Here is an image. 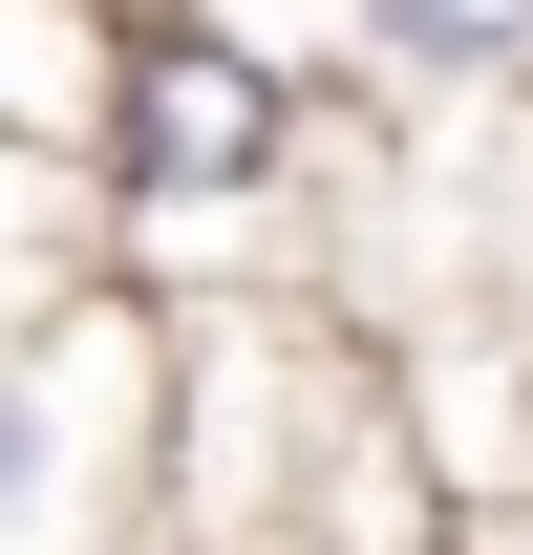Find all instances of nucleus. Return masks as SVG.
<instances>
[{
	"mask_svg": "<svg viewBox=\"0 0 533 555\" xmlns=\"http://www.w3.org/2000/svg\"><path fill=\"white\" fill-rule=\"evenodd\" d=\"M129 22H150V0H0V150H65V171H107Z\"/></svg>",
	"mask_w": 533,
	"mask_h": 555,
	"instance_id": "7ed1b4c3",
	"label": "nucleus"
},
{
	"mask_svg": "<svg viewBox=\"0 0 533 555\" xmlns=\"http://www.w3.org/2000/svg\"><path fill=\"white\" fill-rule=\"evenodd\" d=\"M363 107H299L277 65H235L193 0H150L129 22V86H107V214H277L321 193V150Z\"/></svg>",
	"mask_w": 533,
	"mask_h": 555,
	"instance_id": "f03ea898",
	"label": "nucleus"
},
{
	"mask_svg": "<svg viewBox=\"0 0 533 555\" xmlns=\"http://www.w3.org/2000/svg\"><path fill=\"white\" fill-rule=\"evenodd\" d=\"M385 107H512L533 86V0H363Z\"/></svg>",
	"mask_w": 533,
	"mask_h": 555,
	"instance_id": "20e7f679",
	"label": "nucleus"
},
{
	"mask_svg": "<svg viewBox=\"0 0 533 555\" xmlns=\"http://www.w3.org/2000/svg\"><path fill=\"white\" fill-rule=\"evenodd\" d=\"M150 449H171V299L65 278L0 343V555H150Z\"/></svg>",
	"mask_w": 533,
	"mask_h": 555,
	"instance_id": "f257e3e1",
	"label": "nucleus"
}]
</instances>
